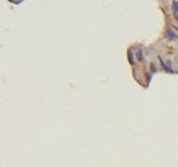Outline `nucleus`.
I'll return each instance as SVG.
<instances>
[{
	"instance_id": "3",
	"label": "nucleus",
	"mask_w": 178,
	"mask_h": 167,
	"mask_svg": "<svg viewBox=\"0 0 178 167\" xmlns=\"http://www.w3.org/2000/svg\"><path fill=\"white\" fill-rule=\"evenodd\" d=\"M128 56H129V62L131 64H133V54H132V52H131V50H128Z\"/></svg>"
},
{
	"instance_id": "2",
	"label": "nucleus",
	"mask_w": 178,
	"mask_h": 167,
	"mask_svg": "<svg viewBox=\"0 0 178 167\" xmlns=\"http://www.w3.org/2000/svg\"><path fill=\"white\" fill-rule=\"evenodd\" d=\"M172 6H173V12L175 13V14H177L178 13V1H173Z\"/></svg>"
},
{
	"instance_id": "4",
	"label": "nucleus",
	"mask_w": 178,
	"mask_h": 167,
	"mask_svg": "<svg viewBox=\"0 0 178 167\" xmlns=\"http://www.w3.org/2000/svg\"><path fill=\"white\" fill-rule=\"evenodd\" d=\"M137 56H138V60H139V61H142V60H143L142 50H138V51H137Z\"/></svg>"
},
{
	"instance_id": "5",
	"label": "nucleus",
	"mask_w": 178,
	"mask_h": 167,
	"mask_svg": "<svg viewBox=\"0 0 178 167\" xmlns=\"http://www.w3.org/2000/svg\"><path fill=\"white\" fill-rule=\"evenodd\" d=\"M174 28H175L176 30H178V27H176V26H175V27H174Z\"/></svg>"
},
{
	"instance_id": "1",
	"label": "nucleus",
	"mask_w": 178,
	"mask_h": 167,
	"mask_svg": "<svg viewBox=\"0 0 178 167\" xmlns=\"http://www.w3.org/2000/svg\"><path fill=\"white\" fill-rule=\"evenodd\" d=\"M167 37L169 38V40H172V39H176V38H178L177 35H175L174 32H172L171 30H168V32H167Z\"/></svg>"
}]
</instances>
